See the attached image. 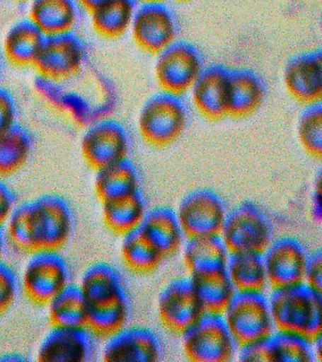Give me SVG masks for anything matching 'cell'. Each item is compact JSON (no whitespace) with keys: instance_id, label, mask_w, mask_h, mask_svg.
I'll list each match as a JSON object with an SVG mask.
<instances>
[{"instance_id":"cell-9","label":"cell","mask_w":322,"mask_h":362,"mask_svg":"<svg viewBox=\"0 0 322 362\" xmlns=\"http://www.w3.org/2000/svg\"><path fill=\"white\" fill-rule=\"evenodd\" d=\"M86 56L83 40L74 33L47 36L33 68L42 81L63 83L83 71Z\"/></svg>"},{"instance_id":"cell-34","label":"cell","mask_w":322,"mask_h":362,"mask_svg":"<svg viewBox=\"0 0 322 362\" xmlns=\"http://www.w3.org/2000/svg\"><path fill=\"white\" fill-rule=\"evenodd\" d=\"M298 138L302 149L315 160L322 158L321 104L305 107L298 123Z\"/></svg>"},{"instance_id":"cell-12","label":"cell","mask_w":322,"mask_h":362,"mask_svg":"<svg viewBox=\"0 0 322 362\" xmlns=\"http://www.w3.org/2000/svg\"><path fill=\"white\" fill-rule=\"evenodd\" d=\"M228 211L224 201L209 189H197L183 198L177 217L186 238L220 235Z\"/></svg>"},{"instance_id":"cell-1","label":"cell","mask_w":322,"mask_h":362,"mask_svg":"<svg viewBox=\"0 0 322 362\" xmlns=\"http://www.w3.org/2000/svg\"><path fill=\"white\" fill-rule=\"evenodd\" d=\"M73 228L71 206L58 194H45L18 204L4 225L8 242L30 254L60 251L69 242Z\"/></svg>"},{"instance_id":"cell-31","label":"cell","mask_w":322,"mask_h":362,"mask_svg":"<svg viewBox=\"0 0 322 362\" xmlns=\"http://www.w3.org/2000/svg\"><path fill=\"white\" fill-rule=\"evenodd\" d=\"M52 327H86L87 303L79 285L70 283L47 304Z\"/></svg>"},{"instance_id":"cell-14","label":"cell","mask_w":322,"mask_h":362,"mask_svg":"<svg viewBox=\"0 0 322 362\" xmlns=\"http://www.w3.org/2000/svg\"><path fill=\"white\" fill-rule=\"evenodd\" d=\"M268 284L282 288L304 281L308 252L296 238L285 236L272 240L263 252Z\"/></svg>"},{"instance_id":"cell-23","label":"cell","mask_w":322,"mask_h":362,"mask_svg":"<svg viewBox=\"0 0 322 362\" xmlns=\"http://www.w3.org/2000/svg\"><path fill=\"white\" fill-rule=\"evenodd\" d=\"M229 254L219 235L188 238L183 246V260L191 276L226 270Z\"/></svg>"},{"instance_id":"cell-38","label":"cell","mask_w":322,"mask_h":362,"mask_svg":"<svg viewBox=\"0 0 322 362\" xmlns=\"http://www.w3.org/2000/svg\"><path fill=\"white\" fill-rule=\"evenodd\" d=\"M18 107L9 90L0 88V130L16 123Z\"/></svg>"},{"instance_id":"cell-16","label":"cell","mask_w":322,"mask_h":362,"mask_svg":"<svg viewBox=\"0 0 322 362\" xmlns=\"http://www.w3.org/2000/svg\"><path fill=\"white\" fill-rule=\"evenodd\" d=\"M95 335L86 327H52L42 339L36 359L43 362H86L96 354Z\"/></svg>"},{"instance_id":"cell-17","label":"cell","mask_w":322,"mask_h":362,"mask_svg":"<svg viewBox=\"0 0 322 362\" xmlns=\"http://www.w3.org/2000/svg\"><path fill=\"white\" fill-rule=\"evenodd\" d=\"M106 339L101 353L103 361L156 362L162 359V342L149 328L125 327Z\"/></svg>"},{"instance_id":"cell-29","label":"cell","mask_w":322,"mask_h":362,"mask_svg":"<svg viewBox=\"0 0 322 362\" xmlns=\"http://www.w3.org/2000/svg\"><path fill=\"white\" fill-rule=\"evenodd\" d=\"M226 272L236 291H263L268 285L262 253L231 252Z\"/></svg>"},{"instance_id":"cell-18","label":"cell","mask_w":322,"mask_h":362,"mask_svg":"<svg viewBox=\"0 0 322 362\" xmlns=\"http://www.w3.org/2000/svg\"><path fill=\"white\" fill-rule=\"evenodd\" d=\"M284 84L297 103L305 107L321 104V50L301 54L290 59L284 69Z\"/></svg>"},{"instance_id":"cell-35","label":"cell","mask_w":322,"mask_h":362,"mask_svg":"<svg viewBox=\"0 0 322 362\" xmlns=\"http://www.w3.org/2000/svg\"><path fill=\"white\" fill-rule=\"evenodd\" d=\"M21 283L16 272L0 259V316L12 308L18 299Z\"/></svg>"},{"instance_id":"cell-19","label":"cell","mask_w":322,"mask_h":362,"mask_svg":"<svg viewBox=\"0 0 322 362\" xmlns=\"http://www.w3.org/2000/svg\"><path fill=\"white\" fill-rule=\"evenodd\" d=\"M229 72L219 65L205 68L189 93L195 109L207 121L219 122L227 117Z\"/></svg>"},{"instance_id":"cell-3","label":"cell","mask_w":322,"mask_h":362,"mask_svg":"<svg viewBox=\"0 0 322 362\" xmlns=\"http://www.w3.org/2000/svg\"><path fill=\"white\" fill-rule=\"evenodd\" d=\"M271 315L277 330L316 339L322 332V291L306 283L275 288L270 297Z\"/></svg>"},{"instance_id":"cell-8","label":"cell","mask_w":322,"mask_h":362,"mask_svg":"<svg viewBox=\"0 0 322 362\" xmlns=\"http://www.w3.org/2000/svg\"><path fill=\"white\" fill-rule=\"evenodd\" d=\"M180 336L183 352L191 361L227 362L236 353V342L222 314H203Z\"/></svg>"},{"instance_id":"cell-15","label":"cell","mask_w":322,"mask_h":362,"mask_svg":"<svg viewBox=\"0 0 322 362\" xmlns=\"http://www.w3.org/2000/svg\"><path fill=\"white\" fill-rule=\"evenodd\" d=\"M158 315L163 327L182 334L205 314L190 279L173 280L160 293Z\"/></svg>"},{"instance_id":"cell-43","label":"cell","mask_w":322,"mask_h":362,"mask_svg":"<svg viewBox=\"0 0 322 362\" xmlns=\"http://www.w3.org/2000/svg\"><path fill=\"white\" fill-rule=\"evenodd\" d=\"M143 4H163L166 0H140Z\"/></svg>"},{"instance_id":"cell-25","label":"cell","mask_w":322,"mask_h":362,"mask_svg":"<svg viewBox=\"0 0 322 362\" xmlns=\"http://www.w3.org/2000/svg\"><path fill=\"white\" fill-rule=\"evenodd\" d=\"M96 194L101 203L141 191L139 172L129 158L96 171Z\"/></svg>"},{"instance_id":"cell-36","label":"cell","mask_w":322,"mask_h":362,"mask_svg":"<svg viewBox=\"0 0 322 362\" xmlns=\"http://www.w3.org/2000/svg\"><path fill=\"white\" fill-rule=\"evenodd\" d=\"M304 282L322 291V253L319 248L308 254Z\"/></svg>"},{"instance_id":"cell-2","label":"cell","mask_w":322,"mask_h":362,"mask_svg":"<svg viewBox=\"0 0 322 362\" xmlns=\"http://www.w3.org/2000/svg\"><path fill=\"white\" fill-rule=\"evenodd\" d=\"M78 285L87 303L86 327L96 337L107 339L126 327L131 305L125 283L114 266L90 265Z\"/></svg>"},{"instance_id":"cell-10","label":"cell","mask_w":322,"mask_h":362,"mask_svg":"<svg viewBox=\"0 0 322 362\" xmlns=\"http://www.w3.org/2000/svg\"><path fill=\"white\" fill-rule=\"evenodd\" d=\"M205 68L193 45L177 41L157 56L155 79L161 93L180 98L190 93Z\"/></svg>"},{"instance_id":"cell-24","label":"cell","mask_w":322,"mask_h":362,"mask_svg":"<svg viewBox=\"0 0 322 362\" xmlns=\"http://www.w3.org/2000/svg\"><path fill=\"white\" fill-rule=\"evenodd\" d=\"M45 36L29 20L16 22L5 34L2 51L16 68H30L38 59Z\"/></svg>"},{"instance_id":"cell-11","label":"cell","mask_w":322,"mask_h":362,"mask_svg":"<svg viewBox=\"0 0 322 362\" xmlns=\"http://www.w3.org/2000/svg\"><path fill=\"white\" fill-rule=\"evenodd\" d=\"M130 150L128 133L122 124L111 119L94 122L81 140V157L95 172L127 160Z\"/></svg>"},{"instance_id":"cell-33","label":"cell","mask_w":322,"mask_h":362,"mask_svg":"<svg viewBox=\"0 0 322 362\" xmlns=\"http://www.w3.org/2000/svg\"><path fill=\"white\" fill-rule=\"evenodd\" d=\"M120 253L126 267L138 274L154 273L166 259L141 233L139 228L124 235Z\"/></svg>"},{"instance_id":"cell-40","label":"cell","mask_w":322,"mask_h":362,"mask_svg":"<svg viewBox=\"0 0 322 362\" xmlns=\"http://www.w3.org/2000/svg\"><path fill=\"white\" fill-rule=\"evenodd\" d=\"M106 1L107 0H76L79 7L84 8L88 13H91L93 11Z\"/></svg>"},{"instance_id":"cell-46","label":"cell","mask_w":322,"mask_h":362,"mask_svg":"<svg viewBox=\"0 0 322 362\" xmlns=\"http://www.w3.org/2000/svg\"><path fill=\"white\" fill-rule=\"evenodd\" d=\"M0 78H1V59H0Z\"/></svg>"},{"instance_id":"cell-28","label":"cell","mask_w":322,"mask_h":362,"mask_svg":"<svg viewBox=\"0 0 322 362\" xmlns=\"http://www.w3.org/2000/svg\"><path fill=\"white\" fill-rule=\"evenodd\" d=\"M146 202L141 191L103 203V217L107 228L123 237L139 228L145 218Z\"/></svg>"},{"instance_id":"cell-13","label":"cell","mask_w":322,"mask_h":362,"mask_svg":"<svg viewBox=\"0 0 322 362\" xmlns=\"http://www.w3.org/2000/svg\"><path fill=\"white\" fill-rule=\"evenodd\" d=\"M132 41L144 53L157 57L178 41L176 22L163 4H143L135 11Z\"/></svg>"},{"instance_id":"cell-4","label":"cell","mask_w":322,"mask_h":362,"mask_svg":"<svg viewBox=\"0 0 322 362\" xmlns=\"http://www.w3.org/2000/svg\"><path fill=\"white\" fill-rule=\"evenodd\" d=\"M188 124V110L180 98L160 93L141 109L137 129L149 146L166 148L182 137Z\"/></svg>"},{"instance_id":"cell-39","label":"cell","mask_w":322,"mask_h":362,"mask_svg":"<svg viewBox=\"0 0 322 362\" xmlns=\"http://www.w3.org/2000/svg\"><path fill=\"white\" fill-rule=\"evenodd\" d=\"M311 214L315 222H321V178L316 180V185L314 189L312 197H311Z\"/></svg>"},{"instance_id":"cell-42","label":"cell","mask_w":322,"mask_h":362,"mask_svg":"<svg viewBox=\"0 0 322 362\" xmlns=\"http://www.w3.org/2000/svg\"><path fill=\"white\" fill-rule=\"evenodd\" d=\"M7 237L5 233L4 226H0V259L4 256L5 247H6Z\"/></svg>"},{"instance_id":"cell-45","label":"cell","mask_w":322,"mask_h":362,"mask_svg":"<svg viewBox=\"0 0 322 362\" xmlns=\"http://www.w3.org/2000/svg\"><path fill=\"white\" fill-rule=\"evenodd\" d=\"M175 1L185 3V2L190 1V0H175Z\"/></svg>"},{"instance_id":"cell-6","label":"cell","mask_w":322,"mask_h":362,"mask_svg":"<svg viewBox=\"0 0 322 362\" xmlns=\"http://www.w3.org/2000/svg\"><path fill=\"white\" fill-rule=\"evenodd\" d=\"M19 283L30 303L47 305L71 283L69 262L57 250L33 252L24 266Z\"/></svg>"},{"instance_id":"cell-21","label":"cell","mask_w":322,"mask_h":362,"mask_svg":"<svg viewBox=\"0 0 322 362\" xmlns=\"http://www.w3.org/2000/svg\"><path fill=\"white\" fill-rule=\"evenodd\" d=\"M79 8L76 0H33L28 20L45 37L74 33Z\"/></svg>"},{"instance_id":"cell-27","label":"cell","mask_w":322,"mask_h":362,"mask_svg":"<svg viewBox=\"0 0 322 362\" xmlns=\"http://www.w3.org/2000/svg\"><path fill=\"white\" fill-rule=\"evenodd\" d=\"M135 11L134 0H107L89 13L93 30L109 41L120 39L131 30Z\"/></svg>"},{"instance_id":"cell-26","label":"cell","mask_w":322,"mask_h":362,"mask_svg":"<svg viewBox=\"0 0 322 362\" xmlns=\"http://www.w3.org/2000/svg\"><path fill=\"white\" fill-rule=\"evenodd\" d=\"M33 140L29 130L21 124L0 130V178L12 177L29 161Z\"/></svg>"},{"instance_id":"cell-32","label":"cell","mask_w":322,"mask_h":362,"mask_svg":"<svg viewBox=\"0 0 322 362\" xmlns=\"http://www.w3.org/2000/svg\"><path fill=\"white\" fill-rule=\"evenodd\" d=\"M267 362H313L316 361L314 341L299 334L275 330L265 339Z\"/></svg>"},{"instance_id":"cell-22","label":"cell","mask_w":322,"mask_h":362,"mask_svg":"<svg viewBox=\"0 0 322 362\" xmlns=\"http://www.w3.org/2000/svg\"><path fill=\"white\" fill-rule=\"evenodd\" d=\"M138 228L165 259L174 256L182 248L185 237L176 212L166 206L146 211Z\"/></svg>"},{"instance_id":"cell-37","label":"cell","mask_w":322,"mask_h":362,"mask_svg":"<svg viewBox=\"0 0 322 362\" xmlns=\"http://www.w3.org/2000/svg\"><path fill=\"white\" fill-rule=\"evenodd\" d=\"M18 205L16 192L0 178V226H4Z\"/></svg>"},{"instance_id":"cell-41","label":"cell","mask_w":322,"mask_h":362,"mask_svg":"<svg viewBox=\"0 0 322 362\" xmlns=\"http://www.w3.org/2000/svg\"><path fill=\"white\" fill-rule=\"evenodd\" d=\"M25 358L19 354L9 353L4 354V355L0 356V361H24Z\"/></svg>"},{"instance_id":"cell-5","label":"cell","mask_w":322,"mask_h":362,"mask_svg":"<svg viewBox=\"0 0 322 362\" xmlns=\"http://www.w3.org/2000/svg\"><path fill=\"white\" fill-rule=\"evenodd\" d=\"M222 316L238 347L263 341L275 331L270 302L263 291H236Z\"/></svg>"},{"instance_id":"cell-30","label":"cell","mask_w":322,"mask_h":362,"mask_svg":"<svg viewBox=\"0 0 322 362\" xmlns=\"http://www.w3.org/2000/svg\"><path fill=\"white\" fill-rule=\"evenodd\" d=\"M190 279L205 313L222 314L236 293L226 270L191 276Z\"/></svg>"},{"instance_id":"cell-7","label":"cell","mask_w":322,"mask_h":362,"mask_svg":"<svg viewBox=\"0 0 322 362\" xmlns=\"http://www.w3.org/2000/svg\"><path fill=\"white\" fill-rule=\"evenodd\" d=\"M219 236L230 253H263L272 242L273 226L257 204L245 201L228 211Z\"/></svg>"},{"instance_id":"cell-20","label":"cell","mask_w":322,"mask_h":362,"mask_svg":"<svg viewBox=\"0 0 322 362\" xmlns=\"http://www.w3.org/2000/svg\"><path fill=\"white\" fill-rule=\"evenodd\" d=\"M262 79L250 70H230L228 79L227 117L242 120L258 112L264 103Z\"/></svg>"},{"instance_id":"cell-44","label":"cell","mask_w":322,"mask_h":362,"mask_svg":"<svg viewBox=\"0 0 322 362\" xmlns=\"http://www.w3.org/2000/svg\"><path fill=\"white\" fill-rule=\"evenodd\" d=\"M13 1L18 3H30V1H33V0H13Z\"/></svg>"}]
</instances>
